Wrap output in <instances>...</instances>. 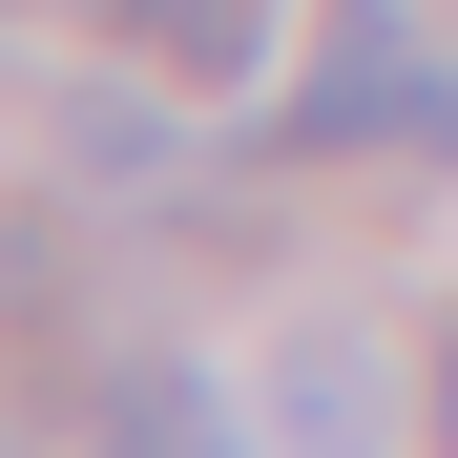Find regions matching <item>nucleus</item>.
<instances>
[{
  "mask_svg": "<svg viewBox=\"0 0 458 458\" xmlns=\"http://www.w3.org/2000/svg\"><path fill=\"white\" fill-rule=\"evenodd\" d=\"M292 146H313V167L334 146H417V21L396 0H334V42L292 63Z\"/></svg>",
  "mask_w": 458,
  "mask_h": 458,
  "instance_id": "f257e3e1",
  "label": "nucleus"
},
{
  "mask_svg": "<svg viewBox=\"0 0 458 458\" xmlns=\"http://www.w3.org/2000/svg\"><path fill=\"white\" fill-rule=\"evenodd\" d=\"M84 458H250V417H229L188 354H125L105 396H84Z\"/></svg>",
  "mask_w": 458,
  "mask_h": 458,
  "instance_id": "f03ea898",
  "label": "nucleus"
},
{
  "mask_svg": "<svg viewBox=\"0 0 458 458\" xmlns=\"http://www.w3.org/2000/svg\"><path fill=\"white\" fill-rule=\"evenodd\" d=\"M271 417H292V437H313V458H375V437H396V375H375V354H354V334L313 313V334H292V354H271Z\"/></svg>",
  "mask_w": 458,
  "mask_h": 458,
  "instance_id": "7ed1b4c3",
  "label": "nucleus"
},
{
  "mask_svg": "<svg viewBox=\"0 0 458 458\" xmlns=\"http://www.w3.org/2000/svg\"><path fill=\"white\" fill-rule=\"evenodd\" d=\"M125 42L167 63V84H250L271 63V0H125Z\"/></svg>",
  "mask_w": 458,
  "mask_h": 458,
  "instance_id": "20e7f679",
  "label": "nucleus"
},
{
  "mask_svg": "<svg viewBox=\"0 0 458 458\" xmlns=\"http://www.w3.org/2000/svg\"><path fill=\"white\" fill-rule=\"evenodd\" d=\"M63 167H84V188H167V167H188V125L146 105V84H84V105H63Z\"/></svg>",
  "mask_w": 458,
  "mask_h": 458,
  "instance_id": "39448f33",
  "label": "nucleus"
},
{
  "mask_svg": "<svg viewBox=\"0 0 458 458\" xmlns=\"http://www.w3.org/2000/svg\"><path fill=\"white\" fill-rule=\"evenodd\" d=\"M417 146H437V167H458V84H417Z\"/></svg>",
  "mask_w": 458,
  "mask_h": 458,
  "instance_id": "423d86ee",
  "label": "nucleus"
},
{
  "mask_svg": "<svg viewBox=\"0 0 458 458\" xmlns=\"http://www.w3.org/2000/svg\"><path fill=\"white\" fill-rule=\"evenodd\" d=\"M417 417H437V458H458V334H437V396H417Z\"/></svg>",
  "mask_w": 458,
  "mask_h": 458,
  "instance_id": "0eeeda50",
  "label": "nucleus"
}]
</instances>
